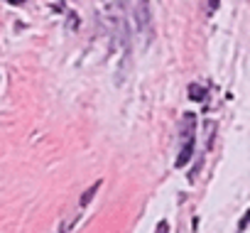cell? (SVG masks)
Segmentation results:
<instances>
[{"label":"cell","mask_w":250,"mask_h":233,"mask_svg":"<svg viewBox=\"0 0 250 233\" xmlns=\"http://www.w3.org/2000/svg\"><path fill=\"white\" fill-rule=\"evenodd\" d=\"M194 113H184L182 118V150H179V157H177V167H184L189 160H191V152H194Z\"/></svg>","instance_id":"obj_1"},{"label":"cell","mask_w":250,"mask_h":233,"mask_svg":"<svg viewBox=\"0 0 250 233\" xmlns=\"http://www.w3.org/2000/svg\"><path fill=\"white\" fill-rule=\"evenodd\" d=\"M133 20H135V27L150 37V27H152V10H150V3L147 0H135L133 3Z\"/></svg>","instance_id":"obj_2"},{"label":"cell","mask_w":250,"mask_h":233,"mask_svg":"<svg viewBox=\"0 0 250 233\" xmlns=\"http://www.w3.org/2000/svg\"><path fill=\"white\" fill-rule=\"evenodd\" d=\"M98 187H101V182H96L93 187H88L86 191H83V196H81V201H79V209H86L88 206V201L96 196V191H98Z\"/></svg>","instance_id":"obj_3"},{"label":"cell","mask_w":250,"mask_h":233,"mask_svg":"<svg viewBox=\"0 0 250 233\" xmlns=\"http://www.w3.org/2000/svg\"><path fill=\"white\" fill-rule=\"evenodd\" d=\"M204 96H206V88H204V86L189 84V98H191V101H204Z\"/></svg>","instance_id":"obj_4"},{"label":"cell","mask_w":250,"mask_h":233,"mask_svg":"<svg viewBox=\"0 0 250 233\" xmlns=\"http://www.w3.org/2000/svg\"><path fill=\"white\" fill-rule=\"evenodd\" d=\"M248 218H250V213H243V218H240V226H238V233H243V231H245V226H248Z\"/></svg>","instance_id":"obj_5"},{"label":"cell","mask_w":250,"mask_h":233,"mask_svg":"<svg viewBox=\"0 0 250 233\" xmlns=\"http://www.w3.org/2000/svg\"><path fill=\"white\" fill-rule=\"evenodd\" d=\"M167 231H169L167 221H160V223H157V231H155V233H167Z\"/></svg>","instance_id":"obj_6"},{"label":"cell","mask_w":250,"mask_h":233,"mask_svg":"<svg viewBox=\"0 0 250 233\" xmlns=\"http://www.w3.org/2000/svg\"><path fill=\"white\" fill-rule=\"evenodd\" d=\"M208 10H211V13L218 10V0H208Z\"/></svg>","instance_id":"obj_7"},{"label":"cell","mask_w":250,"mask_h":233,"mask_svg":"<svg viewBox=\"0 0 250 233\" xmlns=\"http://www.w3.org/2000/svg\"><path fill=\"white\" fill-rule=\"evenodd\" d=\"M8 3H10V5H22L25 0H8Z\"/></svg>","instance_id":"obj_8"}]
</instances>
